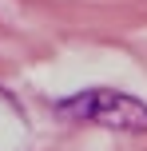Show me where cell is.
<instances>
[{"label": "cell", "instance_id": "obj_1", "mask_svg": "<svg viewBox=\"0 0 147 151\" xmlns=\"http://www.w3.org/2000/svg\"><path fill=\"white\" fill-rule=\"evenodd\" d=\"M56 115H64L72 123L111 127V131H147V104H139L135 96H123V91H111V88H92L72 99H60Z\"/></svg>", "mask_w": 147, "mask_h": 151}]
</instances>
